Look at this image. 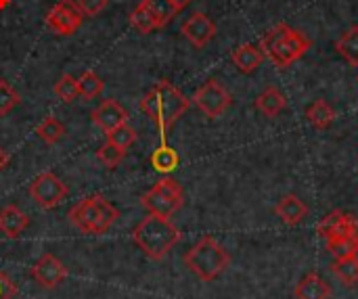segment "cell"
Wrapping results in <instances>:
<instances>
[{
  "label": "cell",
  "instance_id": "obj_1",
  "mask_svg": "<svg viewBox=\"0 0 358 299\" xmlns=\"http://www.w3.org/2000/svg\"><path fill=\"white\" fill-rule=\"evenodd\" d=\"M191 99H187L174 84L159 82L155 84L143 99H141V111L159 128L162 143H166V134L170 128L189 111Z\"/></svg>",
  "mask_w": 358,
  "mask_h": 299
},
{
  "label": "cell",
  "instance_id": "obj_2",
  "mask_svg": "<svg viewBox=\"0 0 358 299\" xmlns=\"http://www.w3.org/2000/svg\"><path fill=\"white\" fill-rule=\"evenodd\" d=\"M132 239L147 258L164 260L180 241V231L172 224L170 218L149 214L136 224V228L132 231Z\"/></svg>",
  "mask_w": 358,
  "mask_h": 299
},
{
  "label": "cell",
  "instance_id": "obj_3",
  "mask_svg": "<svg viewBox=\"0 0 358 299\" xmlns=\"http://www.w3.org/2000/svg\"><path fill=\"white\" fill-rule=\"evenodd\" d=\"M310 46L313 42L302 31L289 27L287 23H279L277 27H273L260 42L264 57H268L281 69L300 61Z\"/></svg>",
  "mask_w": 358,
  "mask_h": 299
},
{
  "label": "cell",
  "instance_id": "obj_4",
  "mask_svg": "<svg viewBox=\"0 0 358 299\" xmlns=\"http://www.w3.org/2000/svg\"><path fill=\"white\" fill-rule=\"evenodd\" d=\"M117 218L120 212L103 195H88L69 210V222L86 235H105Z\"/></svg>",
  "mask_w": 358,
  "mask_h": 299
},
{
  "label": "cell",
  "instance_id": "obj_5",
  "mask_svg": "<svg viewBox=\"0 0 358 299\" xmlns=\"http://www.w3.org/2000/svg\"><path fill=\"white\" fill-rule=\"evenodd\" d=\"M185 266L199 281L212 283L231 266V256L214 237H203L185 254Z\"/></svg>",
  "mask_w": 358,
  "mask_h": 299
},
{
  "label": "cell",
  "instance_id": "obj_6",
  "mask_svg": "<svg viewBox=\"0 0 358 299\" xmlns=\"http://www.w3.org/2000/svg\"><path fill=\"white\" fill-rule=\"evenodd\" d=\"M185 203V191L178 184V180L166 176L162 178L155 187H151L143 197H141V205L149 212V214H157L164 218H172Z\"/></svg>",
  "mask_w": 358,
  "mask_h": 299
},
{
  "label": "cell",
  "instance_id": "obj_7",
  "mask_svg": "<svg viewBox=\"0 0 358 299\" xmlns=\"http://www.w3.org/2000/svg\"><path fill=\"white\" fill-rule=\"evenodd\" d=\"M193 103L195 107L210 119H216L220 117L233 103V96L231 92L216 80V78H210L201 88L195 90L193 94Z\"/></svg>",
  "mask_w": 358,
  "mask_h": 299
},
{
  "label": "cell",
  "instance_id": "obj_8",
  "mask_svg": "<svg viewBox=\"0 0 358 299\" xmlns=\"http://www.w3.org/2000/svg\"><path fill=\"white\" fill-rule=\"evenodd\" d=\"M67 184L55 174V172H42L34 178L29 184V197L42 207V210H55L67 199Z\"/></svg>",
  "mask_w": 358,
  "mask_h": 299
},
{
  "label": "cell",
  "instance_id": "obj_9",
  "mask_svg": "<svg viewBox=\"0 0 358 299\" xmlns=\"http://www.w3.org/2000/svg\"><path fill=\"white\" fill-rule=\"evenodd\" d=\"M82 10L78 8L76 0H59L46 15V25L59 36H71L82 25Z\"/></svg>",
  "mask_w": 358,
  "mask_h": 299
},
{
  "label": "cell",
  "instance_id": "obj_10",
  "mask_svg": "<svg viewBox=\"0 0 358 299\" xmlns=\"http://www.w3.org/2000/svg\"><path fill=\"white\" fill-rule=\"evenodd\" d=\"M317 233L325 243L340 241L346 237H355V235H358V220L348 212L334 210L319 222Z\"/></svg>",
  "mask_w": 358,
  "mask_h": 299
},
{
  "label": "cell",
  "instance_id": "obj_11",
  "mask_svg": "<svg viewBox=\"0 0 358 299\" xmlns=\"http://www.w3.org/2000/svg\"><path fill=\"white\" fill-rule=\"evenodd\" d=\"M31 277L44 289H55L67 279V268L52 254H44L31 268Z\"/></svg>",
  "mask_w": 358,
  "mask_h": 299
},
{
  "label": "cell",
  "instance_id": "obj_12",
  "mask_svg": "<svg viewBox=\"0 0 358 299\" xmlns=\"http://www.w3.org/2000/svg\"><path fill=\"white\" fill-rule=\"evenodd\" d=\"M180 31L185 34V38L195 46V48H203L212 42V38L216 36V23L206 15V13H193L180 27Z\"/></svg>",
  "mask_w": 358,
  "mask_h": 299
},
{
  "label": "cell",
  "instance_id": "obj_13",
  "mask_svg": "<svg viewBox=\"0 0 358 299\" xmlns=\"http://www.w3.org/2000/svg\"><path fill=\"white\" fill-rule=\"evenodd\" d=\"M92 122L105 132H113L115 128L128 124V111L115 101V99H107L103 101L94 111H92Z\"/></svg>",
  "mask_w": 358,
  "mask_h": 299
},
{
  "label": "cell",
  "instance_id": "obj_14",
  "mask_svg": "<svg viewBox=\"0 0 358 299\" xmlns=\"http://www.w3.org/2000/svg\"><path fill=\"white\" fill-rule=\"evenodd\" d=\"M275 214L281 218L283 224L287 226H298L304 222V218L308 216V207L306 203L296 197V195H285L279 199V203L275 205Z\"/></svg>",
  "mask_w": 358,
  "mask_h": 299
},
{
  "label": "cell",
  "instance_id": "obj_15",
  "mask_svg": "<svg viewBox=\"0 0 358 299\" xmlns=\"http://www.w3.org/2000/svg\"><path fill=\"white\" fill-rule=\"evenodd\" d=\"M231 59H233L235 67H237L241 73L250 75V73H254V71L262 65L264 52H262L260 44H241V46H237V48L233 50Z\"/></svg>",
  "mask_w": 358,
  "mask_h": 299
},
{
  "label": "cell",
  "instance_id": "obj_16",
  "mask_svg": "<svg viewBox=\"0 0 358 299\" xmlns=\"http://www.w3.org/2000/svg\"><path fill=\"white\" fill-rule=\"evenodd\" d=\"M29 226V218L17 205H6L0 210V233L6 239H17Z\"/></svg>",
  "mask_w": 358,
  "mask_h": 299
},
{
  "label": "cell",
  "instance_id": "obj_17",
  "mask_svg": "<svg viewBox=\"0 0 358 299\" xmlns=\"http://www.w3.org/2000/svg\"><path fill=\"white\" fill-rule=\"evenodd\" d=\"M331 298V287L327 285V281L317 275L310 272L306 275L298 285H296V299H329Z\"/></svg>",
  "mask_w": 358,
  "mask_h": 299
},
{
  "label": "cell",
  "instance_id": "obj_18",
  "mask_svg": "<svg viewBox=\"0 0 358 299\" xmlns=\"http://www.w3.org/2000/svg\"><path fill=\"white\" fill-rule=\"evenodd\" d=\"M285 107H287V99L277 86H266L256 99V109L271 119L277 117Z\"/></svg>",
  "mask_w": 358,
  "mask_h": 299
},
{
  "label": "cell",
  "instance_id": "obj_19",
  "mask_svg": "<svg viewBox=\"0 0 358 299\" xmlns=\"http://www.w3.org/2000/svg\"><path fill=\"white\" fill-rule=\"evenodd\" d=\"M306 119L317 128V130H327L334 126L336 122V109L334 105H329L323 99H317L313 105H308L306 109Z\"/></svg>",
  "mask_w": 358,
  "mask_h": 299
},
{
  "label": "cell",
  "instance_id": "obj_20",
  "mask_svg": "<svg viewBox=\"0 0 358 299\" xmlns=\"http://www.w3.org/2000/svg\"><path fill=\"white\" fill-rule=\"evenodd\" d=\"M141 4L151 13V17L155 19L157 27L168 25V21H172L178 15V10H180L174 0H143Z\"/></svg>",
  "mask_w": 358,
  "mask_h": 299
},
{
  "label": "cell",
  "instance_id": "obj_21",
  "mask_svg": "<svg viewBox=\"0 0 358 299\" xmlns=\"http://www.w3.org/2000/svg\"><path fill=\"white\" fill-rule=\"evenodd\" d=\"M178 163H180V157H178V153L172 149V147H168L166 143H162V147H157L153 153H151V166L159 172V174H170V172H174L176 168H178Z\"/></svg>",
  "mask_w": 358,
  "mask_h": 299
},
{
  "label": "cell",
  "instance_id": "obj_22",
  "mask_svg": "<svg viewBox=\"0 0 358 299\" xmlns=\"http://www.w3.org/2000/svg\"><path fill=\"white\" fill-rule=\"evenodd\" d=\"M338 52L348 61L352 67H358V25H350L336 42Z\"/></svg>",
  "mask_w": 358,
  "mask_h": 299
},
{
  "label": "cell",
  "instance_id": "obj_23",
  "mask_svg": "<svg viewBox=\"0 0 358 299\" xmlns=\"http://www.w3.org/2000/svg\"><path fill=\"white\" fill-rule=\"evenodd\" d=\"M36 134L42 143L46 145H57L63 134H65V126L55 117V115H46L38 126H36Z\"/></svg>",
  "mask_w": 358,
  "mask_h": 299
},
{
  "label": "cell",
  "instance_id": "obj_24",
  "mask_svg": "<svg viewBox=\"0 0 358 299\" xmlns=\"http://www.w3.org/2000/svg\"><path fill=\"white\" fill-rule=\"evenodd\" d=\"M331 270L334 275L344 283V285H357L358 283V264L352 260V256H342V258H336L334 264H331Z\"/></svg>",
  "mask_w": 358,
  "mask_h": 299
},
{
  "label": "cell",
  "instance_id": "obj_25",
  "mask_svg": "<svg viewBox=\"0 0 358 299\" xmlns=\"http://www.w3.org/2000/svg\"><path fill=\"white\" fill-rule=\"evenodd\" d=\"M78 88H80V96H84V99H96L103 92L105 82L92 69H88V71H84L78 78Z\"/></svg>",
  "mask_w": 358,
  "mask_h": 299
},
{
  "label": "cell",
  "instance_id": "obj_26",
  "mask_svg": "<svg viewBox=\"0 0 358 299\" xmlns=\"http://www.w3.org/2000/svg\"><path fill=\"white\" fill-rule=\"evenodd\" d=\"M55 94L63 101V103H73L80 96V88H78V78H73L71 73H63L59 78V82L55 84Z\"/></svg>",
  "mask_w": 358,
  "mask_h": 299
},
{
  "label": "cell",
  "instance_id": "obj_27",
  "mask_svg": "<svg viewBox=\"0 0 358 299\" xmlns=\"http://www.w3.org/2000/svg\"><path fill=\"white\" fill-rule=\"evenodd\" d=\"M126 153H128L126 149H120V147H115V145H111V143H105V145L96 151V159H99L105 168L113 170V168H117V166L124 161Z\"/></svg>",
  "mask_w": 358,
  "mask_h": 299
},
{
  "label": "cell",
  "instance_id": "obj_28",
  "mask_svg": "<svg viewBox=\"0 0 358 299\" xmlns=\"http://www.w3.org/2000/svg\"><path fill=\"white\" fill-rule=\"evenodd\" d=\"M130 23H132V27L138 29L141 34H151L153 29H159L157 23H155V19L151 17V13H149L143 4H138V6L130 13Z\"/></svg>",
  "mask_w": 358,
  "mask_h": 299
},
{
  "label": "cell",
  "instance_id": "obj_29",
  "mask_svg": "<svg viewBox=\"0 0 358 299\" xmlns=\"http://www.w3.org/2000/svg\"><path fill=\"white\" fill-rule=\"evenodd\" d=\"M19 101H21L19 92L6 80H0V117L8 115L19 105Z\"/></svg>",
  "mask_w": 358,
  "mask_h": 299
},
{
  "label": "cell",
  "instance_id": "obj_30",
  "mask_svg": "<svg viewBox=\"0 0 358 299\" xmlns=\"http://www.w3.org/2000/svg\"><path fill=\"white\" fill-rule=\"evenodd\" d=\"M134 140H136V130L132 126H128V124H124V126H120V128H115L113 132L107 134V143H111V145H115L120 149H126V151L132 147Z\"/></svg>",
  "mask_w": 358,
  "mask_h": 299
},
{
  "label": "cell",
  "instance_id": "obj_31",
  "mask_svg": "<svg viewBox=\"0 0 358 299\" xmlns=\"http://www.w3.org/2000/svg\"><path fill=\"white\" fill-rule=\"evenodd\" d=\"M357 247H358V235H355V237H346V239H340V241H331V243H327V249H329V254H334L336 258L350 256V254H352Z\"/></svg>",
  "mask_w": 358,
  "mask_h": 299
},
{
  "label": "cell",
  "instance_id": "obj_32",
  "mask_svg": "<svg viewBox=\"0 0 358 299\" xmlns=\"http://www.w3.org/2000/svg\"><path fill=\"white\" fill-rule=\"evenodd\" d=\"M78 8L82 10L84 17H96L101 10L107 8L109 0H76Z\"/></svg>",
  "mask_w": 358,
  "mask_h": 299
},
{
  "label": "cell",
  "instance_id": "obj_33",
  "mask_svg": "<svg viewBox=\"0 0 358 299\" xmlns=\"http://www.w3.org/2000/svg\"><path fill=\"white\" fill-rule=\"evenodd\" d=\"M17 296V285L8 279L6 272L0 270V299H13Z\"/></svg>",
  "mask_w": 358,
  "mask_h": 299
},
{
  "label": "cell",
  "instance_id": "obj_34",
  "mask_svg": "<svg viewBox=\"0 0 358 299\" xmlns=\"http://www.w3.org/2000/svg\"><path fill=\"white\" fill-rule=\"evenodd\" d=\"M6 163H8V153L4 149H0V170L6 168Z\"/></svg>",
  "mask_w": 358,
  "mask_h": 299
},
{
  "label": "cell",
  "instance_id": "obj_35",
  "mask_svg": "<svg viewBox=\"0 0 358 299\" xmlns=\"http://www.w3.org/2000/svg\"><path fill=\"white\" fill-rule=\"evenodd\" d=\"M174 2H176V6H178V8H185L191 0H174Z\"/></svg>",
  "mask_w": 358,
  "mask_h": 299
},
{
  "label": "cell",
  "instance_id": "obj_36",
  "mask_svg": "<svg viewBox=\"0 0 358 299\" xmlns=\"http://www.w3.org/2000/svg\"><path fill=\"white\" fill-rule=\"evenodd\" d=\"M350 256H352V260H355V262H357V264H358V247H357V249H355V251H352V254H350Z\"/></svg>",
  "mask_w": 358,
  "mask_h": 299
}]
</instances>
